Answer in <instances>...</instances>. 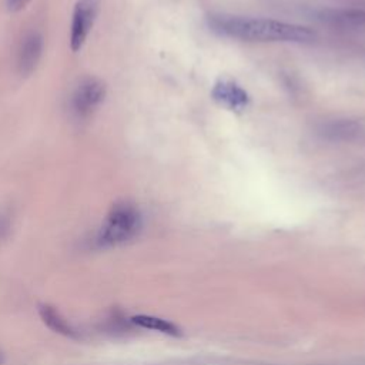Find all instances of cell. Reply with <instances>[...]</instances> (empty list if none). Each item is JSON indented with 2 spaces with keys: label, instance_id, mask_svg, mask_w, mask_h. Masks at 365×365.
Segmentation results:
<instances>
[{
  "label": "cell",
  "instance_id": "12",
  "mask_svg": "<svg viewBox=\"0 0 365 365\" xmlns=\"http://www.w3.org/2000/svg\"><path fill=\"white\" fill-rule=\"evenodd\" d=\"M3 364V354H1V351H0V365Z\"/></svg>",
  "mask_w": 365,
  "mask_h": 365
},
{
  "label": "cell",
  "instance_id": "4",
  "mask_svg": "<svg viewBox=\"0 0 365 365\" xmlns=\"http://www.w3.org/2000/svg\"><path fill=\"white\" fill-rule=\"evenodd\" d=\"M97 11V0H78L76 3L70 31V47L73 51H78L84 46L96 21Z\"/></svg>",
  "mask_w": 365,
  "mask_h": 365
},
{
  "label": "cell",
  "instance_id": "1",
  "mask_svg": "<svg viewBox=\"0 0 365 365\" xmlns=\"http://www.w3.org/2000/svg\"><path fill=\"white\" fill-rule=\"evenodd\" d=\"M210 27L222 36L242 41L305 43L315 37V33L307 26L245 16H211Z\"/></svg>",
  "mask_w": 365,
  "mask_h": 365
},
{
  "label": "cell",
  "instance_id": "10",
  "mask_svg": "<svg viewBox=\"0 0 365 365\" xmlns=\"http://www.w3.org/2000/svg\"><path fill=\"white\" fill-rule=\"evenodd\" d=\"M10 230H11V220L9 214L0 212V244L9 237Z\"/></svg>",
  "mask_w": 365,
  "mask_h": 365
},
{
  "label": "cell",
  "instance_id": "11",
  "mask_svg": "<svg viewBox=\"0 0 365 365\" xmlns=\"http://www.w3.org/2000/svg\"><path fill=\"white\" fill-rule=\"evenodd\" d=\"M31 0H7V9L10 11H19L24 9Z\"/></svg>",
  "mask_w": 365,
  "mask_h": 365
},
{
  "label": "cell",
  "instance_id": "6",
  "mask_svg": "<svg viewBox=\"0 0 365 365\" xmlns=\"http://www.w3.org/2000/svg\"><path fill=\"white\" fill-rule=\"evenodd\" d=\"M212 97L230 110H244L248 106V94L244 88L230 80H220L212 88Z\"/></svg>",
  "mask_w": 365,
  "mask_h": 365
},
{
  "label": "cell",
  "instance_id": "7",
  "mask_svg": "<svg viewBox=\"0 0 365 365\" xmlns=\"http://www.w3.org/2000/svg\"><path fill=\"white\" fill-rule=\"evenodd\" d=\"M318 19L334 26H361L365 23V11L358 9H327L319 11Z\"/></svg>",
  "mask_w": 365,
  "mask_h": 365
},
{
  "label": "cell",
  "instance_id": "5",
  "mask_svg": "<svg viewBox=\"0 0 365 365\" xmlns=\"http://www.w3.org/2000/svg\"><path fill=\"white\" fill-rule=\"evenodd\" d=\"M43 54V37L33 31L30 34H27L19 48V54H17V68L19 73L21 76H30Z\"/></svg>",
  "mask_w": 365,
  "mask_h": 365
},
{
  "label": "cell",
  "instance_id": "9",
  "mask_svg": "<svg viewBox=\"0 0 365 365\" xmlns=\"http://www.w3.org/2000/svg\"><path fill=\"white\" fill-rule=\"evenodd\" d=\"M131 322L140 328H145V329H151V331H157L165 335H171V336H177L181 334L180 328L163 318L158 317H153V315H134L131 317Z\"/></svg>",
  "mask_w": 365,
  "mask_h": 365
},
{
  "label": "cell",
  "instance_id": "3",
  "mask_svg": "<svg viewBox=\"0 0 365 365\" xmlns=\"http://www.w3.org/2000/svg\"><path fill=\"white\" fill-rule=\"evenodd\" d=\"M104 98V83L96 77H86L74 88L70 100V107L77 118H87L101 106Z\"/></svg>",
  "mask_w": 365,
  "mask_h": 365
},
{
  "label": "cell",
  "instance_id": "2",
  "mask_svg": "<svg viewBox=\"0 0 365 365\" xmlns=\"http://www.w3.org/2000/svg\"><path fill=\"white\" fill-rule=\"evenodd\" d=\"M143 227V217L138 207L131 201H117L107 212L98 234L100 247H117L131 241Z\"/></svg>",
  "mask_w": 365,
  "mask_h": 365
},
{
  "label": "cell",
  "instance_id": "8",
  "mask_svg": "<svg viewBox=\"0 0 365 365\" xmlns=\"http://www.w3.org/2000/svg\"><path fill=\"white\" fill-rule=\"evenodd\" d=\"M38 312L40 317L43 319V322L53 329L54 332H58L64 336H70V338H77V332L76 329L68 324V321H66V318L61 317V314L51 305L43 304L38 307Z\"/></svg>",
  "mask_w": 365,
  "mask_h": 365
}]
</instances>
